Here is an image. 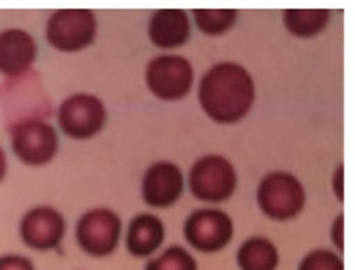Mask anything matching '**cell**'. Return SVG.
I'll list each match as a JSON object with an SVG mask.
<instances>
[{
  "label": "cell",
  "mask_w": 355,
  "mask_h": 270,
  "mask_svg": "<svg viewBox=\"0 0 355 270\" xmlns=\"http://www.w3.org/2000/svg\"><path fill=\"white\" fill-rule=\"evenodd\" d=\"M234 220L223 210L203 208L188 216L183 225V235L194 251L218 253L234 240Z\"/></svg>",
  "instance_id": "cell-10"
},
{
  "label": "cell",
  "mask_w": 355,
  "mask_h": 270,
  "mask_svg": "<svg viewBox=\"0 0 355 270\" xmlns=\"http://www.w3.org/2000/svg\"><path fill=\"white\" fill-rule=\"evenodd\" d=\"M142 201L153 210H168L179 203L185 189V177L175 162L150 164L142 177Z\"/></svg>",
  "instance_id": "cell-11"
},
{
  "label": "cell",
  "mask_w": 355,
  "mask_h": 270,
  "mask_svg": "<svg viewBox=\"0 0 355 270\" xmlns=\"http://www.w3.org/2000/svg\"><path fill=\"white\" fill-rule=\"evenodd\" d=\"M146 270H198V262L194 255L183 246H168L159 258L150 260Z\"/></svg>",
  "instance_id": "cell-19"
},
{
  "label": "cell",
  "mask_w": 355,
  "mask_h": 270,
  "mask_svg": "<svg viewBox=\"0 0 355 270\" xmlns=\"http://www.w3.org/2000/svg\"><path fill=\"white\" fill-rule=\"evenodd\" d=\"M331 242L336 246V253L345 251V214H338L331 222Z\"/></svg>",
  "instance_id": "cell-22"
},
{
  "label": "cell",
  "mask_w": 355,
  "mask_h": 270,
  "mask_svg": "<svg viewBox=\"0 0 355 270\" xmlns=\"http://www.w3.org/2000/svg\"><path fill=\"white\" fill-rule=\"evenodd\" d=\"M192 20L183 9H159L148 20V40L162 51H175L190 42Z\"/></svg>",
  "instance_id": "cell-14"
},
{
  "label": "cell",
  "mask_w": 355,
  "mask_h": 270,
  "mask_svg": "<svg viewBox=\"0 0 355 270\" xmlns=\"http://www.w3.org/2000/svg\"><path fill=\"white\" fill-rule=\"evenodd\" d=\"M76 244L89 258H107L118 248L122 237V220L116 212L96 208L85 212L76 222Z\"/></svg>",
  "instance_id": "cell-7"
},
{
  "label": "cell",
  "mask_w": 355,
  "mask_h": 270,
  "mask_svg": "<svg viewBox=\"0 0 355 270\" xmlns=\"http://www.w3.org/2000/svg\"><path fill=\"white\" fill-rule=\"evenodd\" d=\"M331 187H334V194L336 199L345 203V164H338L334 170V179H331Z\"/></svg>",
  "instance_id": "cell-23"
},
{
  "label": "cell",
  "mask_w": 355,
  "mask_h": 270,
  "mask_svg": "<svg viewBox=\"0 0 355 270\" xmlns=\"http://www.w3.org/2000/svg\"><path fill=\"white\" fill-rule=\"evenodd\" d=\"M13 155L26 166H46L59 153V135L46 120H26L9 129Z\"/></svg>",
  "instance_id": "cell-9"
},
{
  "label": "cell",
  "mask_w": 355,
  "mask_h": 270,
  "mask_svg": "<svg viewBox=\"0 0 355 270\" xmlns=\"http://www.w3.org/2000/svg\"><path fill=\"white\" fill-rule=\"evenodd\" d=\"M190 192L200 203H225L236 194L238 172L223 155H205L188 172Z\"/></svg>",
  "instance_id": "cell-3"
},
{
  "label": "cell",
  "mask_w": 355,
  "mask_h": 270,
  "mask_svg": "<svg viewBox=\"0 0 355 270\" xmlns=\"http://www.w3.org/2000/svg\"><path fill=\"white\" fill-rule=\"evenodd\" d=\"M37 59V42L24 28H7L0 33V74L18 78L31 72Z\"/></svg>",
  "instance_id": "cell-13"
},
{
  "label": "cell",
  "mask_w": 355,
  "mask_h": 270,
  "mask_svg": "<svg viewBox=\"0 0 355 270\" xmlns=\"http://www.w3.org/2000/svg\"><path fill=\"white\" fill-rule=\"evenodd\" d=\"M144 81L148 92L164 103L185 99L194 87V68L181 55H157L148 61Z\"/></svg>",
  "instance_id": "cell-5"
},
{
  "label": "cell",
  "mask_w": 355,
  "mask_h": 270,
  "mask_svg": "<svg viewBox=\"0 0 355 270\" xmlns=\"http://www.w3.org/2000/svg\"><path fill=\"white\" fill-rule=\"evenodd\" d=\"M98 22L89 9H57L46 22V40L59 53H81L96 40Z\"/></svg>",
  "instance_id": "cell-4"
},
{
  "label": "cell",
  "mask_w": 355,
  "mask_h": 270,
  "mask_svg": "<svg viewBox=\"0 0 355 270\" xmlns=\"http://www.w3.org/2000/svg\"><path fill=\"white\" fill-rule=\"evenodd\" d=\"M49 105V96L33 70L18 78H9L5 85V118L9 129L26 120H46L51 114Z\"/></svg>",
  "instance_id": "cell-8"
},
{
  "label": "cell",
  "mask_w": 355,
  "mask_h": 270,
  "mask_svg": "<svg viewBox=\"0 0 355 270\" xmlns=\"http://www.w3.org/2000/svg\"><path fill=\"white\" fill-rule=\"evenodd\" d=\"M0 270H35V264L24 255H3Z\"/></svg>",
  "instance_id": "cell-21"
},
{
  "label": "cell",
  "mask_w": 355,
  "mask_h": 270,
  "mask_svg": "<svg viewBox=\"0 0 355 270\" xmlns=\"http://www.w3.org/2000/svg\"><path fill=\"white\" fill-rule=\"evenodd\" d=\"M5 177H7V155L0 149V183L5 181Z\"/></svg>",
  "instance_id": "cell-24"
},
{
  "label": "cell",
  "mask_w": 355,
  "mask_h": 270,
  "mask_svg": "<svg viewBox=\"0 0 355 270\" xmlns=\"http://www.w3.org/2000/svg\"><path fill=\"white\" fill-rule=\"evenodd\" d=\"M297 270H345L340 253L331 248H314L299 262Z\"/></svg>",
  "instance_id": "cell-20"
},
{
  "label": "cell",
  "mask_w": 355,
  "mask_h": 270,
  "mask_svg": "<svg viewBox=\"0 0 355 270\" xmlns=\"http://www.w3.org/2000/svg\"><path fill=\"white\" fill-rule=\"evenodd\" d=\"M166 240V225L155 214H137L127 227L125 246L133 258L142 260L157 253Z\"/></svg>",
  "instance_id": "cell-15"
},
{
  "label": "cell",
  "mask_w": 355,
  "mask_h": 270,
  "mask_svg": "<svg viewBox=\"0 0 355 270\" xmlns=\"http://www.w3.org/2000/svg\"><path fill=\"white\" fill-rule=\"evenodd\" d=\"M66 233V220L55 208L42 205V208L28 210L20 218V240L24 246L33 251H53L61 244Z\"/></svg>",
  "instance_id": "cell-12"
},
{
  "label": "cell",
  "mask_w": 355,
  "mask_h": 270,
  "mask_svg": "<svg viewBox=\"0 0 355 270\" xmlns=\"http://www.w3.org/2000/svg\"><path fill=\"white\" fill-rule=\"evenodd\" d=\"M192 18H194L196 28L203 35L218 37L236 26L238 11L236 9H194Z\"/></svg>",
  "instance_id": "cell-18"
},
{
  "label": "cell",
  "mask_w": 355,
  "mask_h": 270,
  "mask_svg": "<svg viewBox=\"0 0 355 270\" xmlns=\"http://www.w3.org/2000/svg\"><path fill=\"white\" fill-rule=\"evenodd\" d=\"M59 129L68 137L83 142L98 135L107 124V107L105 103L87 92H76L68 96L57 109Z\"/></svg>",
  "instance_id": "cell-6"
},
{
  "label": "cell",
  "mask_w": 355,
  "mask_h": 270,
  "mask_svg": "<svg viewBox=\"0 0 355 270\" xmlns=\"http://www.w3.org/2000/svg\"><path fill=\"white\" fill-rule=\"evenodd\" d=\"M284 26L290 35L310 40L320 35L331 20L329 9H286L284 11Z\"/></svg>",
  "instance_id": "cell-17"
},
{
  "label": "cell",
  "mask_w": 355,
  "mask_h": 270,
  "mask_svg": "<svg viewBox=\"0 0 355 270\" xmlns=\"http://www.w3.org/2000/svg\"><path fill=\"white\" fill-rule=\"evenodd\" d=\"M236 262L240 270H277L279 268V248L268 237L255 235L240 244Z\"/></svg>",
  "instance_id": "cell-16"
},
{
  "label": "cell",
  "mask_w": 355,
  "mask_h": 270,
  "mask_svg": "<svg viewBox=\"0 0 355 270\" xmlns=\"http://www.w3.org/2000/svg\"><path fill=\"white\" fill-rule=\"evenodd\" d=\"M255 81L251 72L236 61L211 66L198 83V105L216 124H236L251 114Z\"/></svg>",
  "instance_id": "cell-1"
},
{
  "label": "cell",
  "mask_w": 355,
  "mask_h": 270,
  "mask_svg": "<svg viewBox=\"0 0 355 270\" xmlns=\"http://www.w3.org/2000/svg\"><path fill=\"white\" fill-rule=\"evenodd\" d=\"M255 196H257V208L261 210V214L277 222L297 218L305 210V203H307L305 187L299 181V177L284 170L268 172L266 177L259 181Z\"/></svg>",
  "instance_id": "cell-2"
}]
</instances>
